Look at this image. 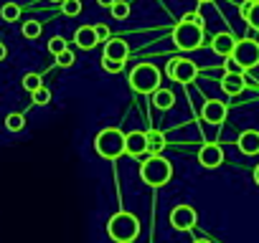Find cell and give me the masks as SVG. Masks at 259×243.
I'll return each mask as SVG.
<instances>
[{
  "label": "cell",
  "instance_id": "cb8c5ba5",
  "mask_svg": "<svg viewBox=\"0 0 259 243\" xmlns=\"http://www.w3.org/2000/svg\"><path fill=\"white\" fill-rule=\"evenodd\" d=\"M41 86H44V79H41L38 74H26V76H23V89H26V91L33 94V91L41 89Z\"/></svg>",
  "mask_w": 259,
  "mask_h": 243
},
{
  "label": "cell",
  "instance_id": "4316f807",
  "mask_svg": "<svg viewBox=\"0 0 259 243\" xmlns=\"http://www.w3.org/2000/svg\"><path fill=\"white\" fill-rule=\"evenodd\" d=\"M31 96H33V104H49V101H51V91H49L46 86L36 89V91H33Z\"/></svg>",
  "mask_w": 259,
  "mask_h": 243
},
{
  "label": "cell",
  "instance_id": "9c48e42d",
  "mask_svg": "<svg viewBox=\"0 0 259 243\" xmlns=\"http://www.w3.org/2000/svg\"><path fill=\"white\" fill-rule=\"evenodd\" d=\"M226 114H229V106L219 99L206 101L203 109H201V116H203V122H208V125H221V122L226 119Z\"/></svg>",
  "mask_w": 259,
  "mask_h": 243
},
{
  "label": "cell",
  "instance_id": "603a6c76",
  "mask_svg": "<svg viewBox=\"0 0 259 243\" xmlns=\"http://www.w3.org/2000/svg\"><path fill=\"white\" fill-rule=\"evenodd\" d=\"M41 33H44V26L38 21H26L23 23V36L26 38H38Z\"/></svg>",
  "mask_w": 259,
  "mask_h": 243
},
{
  "label": "cell",
  "instance_id": "8992f818",
  "mask_svg": "<svg viewBox=\"0 0 259 243\" xmlns=\"http://www.w3.org/2000/svg\"><path fill=\"white\" fill-rule=\"evenodd\" d=\"M229 61L236 66V71H246L259 66V43L251 38H241L234 43V51L229 56Z\"/></svg>",
  "mask_w": 259,
  "mask_h": 243
},
{
  "label": "cell",
  "instance_id": "ac0fdd59",
  "mask_svg": "<svg viewBox=\"0 0 259 243\" xmlns=\"http://www.w3.org/2000/svg\"><path fill=\"white\" fill-rule=\"evenodd\" d=\"M150 101H153L155 109H170V106L176 104V94H173L170 89H155Z\"/></svg>",
  "mask_w": 259,
  "mask_h": 243
},
{
  "label": "cell",
  "instance_id": "7402d4cb",
  "mask_svg": "<svg viewBox=\"0 0 259 243\" xmlns=\"http://www.w3.org/2000/svg\"><path fill=\"white\" fill-rule=\"evenodd\" d=\"M61 13L69 16V18L79 16L81 13V0H61Z\"/></svg>",
  "mask_w": 259,
  "mask_h": 243
},
{
  "label": "cell",
  "instance_id": "30bf717a",
  "mask_svg": "<svg viewBox=\"0 0 259 243\" xmlns=\"http://www.w3.org/2000/svg\"><path fill=\"white\" fill-rule=\"evenodd\" d=\"M145 152H148V137H145V132H130V135H124V155L143 157Z\"/></svg>",
  "mask_w": 259,
  "mask_h": 243
},
{
  "label": "cell",
  "instance_id": "83f0119b",
  "mask_svg": "<svg viewBox=\"0 0 259 243\" xmlns=\"http://www.w3.org/2000/svg\"><path fill=\"white\" fill-rule=\"evenodd\" d=\"M56 64L61 66V69H69V66H74V53L66 48V51H61L59 56H56Z\"/></svg>",
  "mask_w": 259,
  "mask_h": 243
},
{
  "label": "cell",
  "instance_id": "e575fe53",
  "mask_svg": "<svg viewBox=\"0 0 259 243\" xmlns=\"http://www.w3.org/2000/svg\"><path fill=\"white\" fill-rule=\"evenodd\" d=\"M193 243H211V240H206V238H198V240H193Z\"/></svg>",
  "mask_w": 259,
  "mask_h": 243
},
{
  "label": "cell",
  "instance_id": "8fae6325",
  "mask_svg": "<svg viewBox=\"0 0 259 243\" xmlns=\"http://www.w3.org/2000/svg\"><path fill=\"white\" fill-rule=\"evenodd\" d=\"M127 56H130V46H127V41L124 38H107V43H104V56L102 58H109V61H127Z\"/></svg>",
  "mask_w": 259,
  "mask_h": 243
},
{
  "label": "cell",
  "instance_id": "484cf974",
  "mask_svg": "<svg viewBox=\"0 0 259 243\" xmlns=\"http://www.w3.org/2000/svg\"><path fill=\"white\" fill-rule=\"evenodd\" d=\"M49 51H51L54 56H59L61 51H66V41H64L61 36H54V38L49 41Z\"/></svg>",
  "mask_w": 259,
  "mask_h": 243
},
{
  "label": "cell",
  "instance_id": "7c38bea8",
  "mask_svg": "<svg viewBox=\"0 0 259 243\" xmlns=\"http://www.w3.org/2000/svg\"><path fill=\"white\" fill-rule=\"evenodd\" d=\"M198 162H201L203 167L213 170V167H219V165L224 162V150H221L216 142H208V145H203V147L198 150Z\"/></svg>",
  "mask_w": 259,
  "mask_h": 243
},
{
  "label": "cell",
  "instance_id": "8d00e7d4",
  "mask_svg": "<svg viewBox=\"0 0 259 243\" xmlns=\"http://www.w3.org/2000/svg\"><path fill=\"white\" fill-rule=\"evenodd\" d=\"M51 3H61V0H51Z\"/></svg>",
  "mask_w": 259,
  "mask_h": 243
},
{
  "label": "cell",
  "instance_id": "1f68e13d",
  "mask_svg": "<svg viewBox=\"0 0 259 243\" xmlns=\"http://www.w3.org/2000/svg\"><path fill=\"white\" fill-rule=\"evenodd\" d=\"M97 6H102V8H112V6H114V0H97Z\"/></svg>",
  "mask_w": 259,
  "mask_h": 243
},
{
  "label": "cell",
  "instance_id": "f546056e",
  "mask_svg": "<svg viewBox=\"0 0 259 243\" xmlns=\"http://www.w3.org/2000/svg\"><path fill=\"white\" fill-rule=\"evenodd\" d=\"M94 36H97V41H107L109 38V28L104 23H99V26H94Z\"/></svg>",
  "mask_w": 259,
  "mask_h": 243
},
{
  "label": "cell",
  "instance_id": "ba28073f",
  "mask_svg": "<svg viewBox=\"0 0 259 243\" xmlns=\"http://www.w3.org/2000/svg\"><path fill=\"white\" fill-rule=\"evenodd\" d=\"M196 220L198 218H196V210L191 205H176L170 210V225L176 230H191L196 225Z\"/></svg>",
  "mask_w": 259,
  "mask_h": 243
},
{
  "label": "cell",
  "instance_id": "4fadbf2b",
  "mask_svg": "<svg viewBox=\"0 0 259 243\" xmlns=\"http://www.w3.org/2000/svg\"><path fill=\"white\" fill-rule=\"evenodd\" d=\"M221 89H224V94H229V96H239V94L246 89L244 74H241V71H226L224 79H221Z\"/></svg>",
  "mask_w": 259,
  "mask_h": 243
},
{
  "label": "cell",
  "instance_id": "f1b7e54d",
  "mask_svg": "<svg viewBox=\"0 0 259 243\" xmlns=\"http://www.w3.org/2000/svg\"><path fill=\"white\" fill-rule=\"evenodd\" d=\"M102 69H104L107 74H119V71L124 69V64H122V61H109V58H102Z\"/></svg>",
  "mask_w": 259,
  "mask_h": 243
},
{
  "label": "cell",
  "instance_id": "9a60e30c",
  "mask_svg": "<svg viewBox=\"0 0 259 243\" xmlns=\"http://www.w3.org/2000/svg\"><path fill=\"white\" fill-rule=\"evenodd\" d=\"M234 43H236V38H234L231 33H216V36H213V41H211V48H213V53H219V56L229 58V56H231V51H234Z\"/></svg>",
  "mask_w": 259,
  "mask_h": 243
},
{
  "label": "cell",
  "instance_id": "3957f363",
  "mask_svg": "<svg viewBox=\"0 0 259 243\" xmlns=\"http://www.w3.org/2000/svg\"><path fill=\"white\" fill-rule=\"evenodd\" d=\"M94 150L99 157L104 160H117L124 155V132L114 130V127H107L102 130L97 137H94Z\"/></svg>",
  "mask_w": 259,
  "mask_h": 243
},
{
  "label": "cell",
  "instance_id": "4dcf8cb0",
  "mask_svg": "<svg viewBox=\"0 0 259 243\" xmlns=\"http://www.w3.org/2000/svg\"><path fill=\"white\" fill-rule=\"evenodd\" d=\"M183 21H188V23H203V18H201L198 13H186Z\"/></svg>",
  "mask_w": 259,
  "mask_h": 243
},
{
  "label": "cell",
  "instance_id": "6da1fadb",
  "mask_svg": "<svg viewBox=\"0 0 259 243\" xmlns=\"http://www.w3.org/2000/svg\"><path fill=\"white\" fill-rule=\"evenodd\" d=\"M107 233L112 240L117 243H133L138 235H140V220L133 215V213H127V210H119L109 218L107 223Z\"/></svg>",
  "mask_w": 259,
  "mask_h": 243
},
{
  "label": "cell",
  "instance_id": "52a82bcc",
  "mask_svg": "<svg viewBox=\"0 0 259 243\" xmlns=\"http://www.w3.org/2000/svg\"><path fill=\"white\" fill-rule=\"evenodd\" d=\"M168 76L178 84H191L198 76V66L191 58H170L168 64Z\"/></svg>",
  "mask_w": 259,
  "mask_h": 243
},
{
  "label": "cell",
  "instance_id": "836d02e7",
  "mask_svg": "<svg viewBox=\"0 0 259 243\" xmlns=\"http://www.w3.org/2000/svg\"><path fill=\"white\" fill-rule=\"evenodd\" d=\"M254 183H256V185H259V165H256V167H254Z\"/></svg>",
  "mask_w": 259,
  "mask_h": 243
},
{
  "label": "cell",
  "instance_id": "d6a6232c",
  "mask_svg": "<svg viewBox=\"0 0 259 243\" xmlns=\"http://www.w3.org/2000/svg\"><path fill=\"white\" fill-rule=\"evenodd\" d=\"M6 56H8V48H6V46H3V43H0V61H3V58H6Z\"/></svg>",
  "mask_w": 259,
  "mask_h": 243
},
{
  "label": "cell",
  "instance_id": "5b68a950",
  "mask_svg": "<svg viewBox=\"0 0 259 243\" xmlns=\"http://www.w3.org/2000/svg\"><path fill=\"white\" fill-rule=\"evenodd\" d=\"M130 86L140 94H153L155 89H160V71L153 64H138L130 74Z\"/></svg>",
  "mask_w": 259,
  "mask_h": 243
},
{
  "label": "cell",
  "instance_id": "5bb4252c",
  "mask_svg": "<svg viewBox=\"0 0 259 243\" xmlns=\"http://www.w3.org/2000/svg\"><path fill=\"white\" fill-rule=\"evenodd\" d=\"M236 147L244 152V155H259V132L256 130H244L236 140Z\"/></svg>",
  "mask_w": 259,
  "mask_h": 243
},
{
  "label": "cell",
  "instance_id": "e0dca14e",
  "mask_svg": "<svg viewBox=\"0 0 259 243\" xmlns=\"http://www.w3.org/2000/svg\"><path fill=\"white\" fill-rule=\"evenodd\" d=\"M74 43H76L79 48H84V51L94 48V46H97L94 26H81V28H76V33H74Z\"/></svg>",
  "mask_w": 259,
  "mask_h": 243
},
{
  "label": "cell",
  "instance_id": "2e32d148",
  "mask_svg": "<svg viewBox=\"0 0 259 243\" xmlns=\"http://www.w3.org/2000/svg\"><path fill=\"white\" fill-rule=\"evenodd\" d=\"M239 13H241V18H244L254 31H259V0H244L241 8H239Z\"/></svg>",
  "mask_w": 259,
  "mask_h": 243
},
{
  "label": "cell",
  "instance_id": "44dd1931",
  "mask_svg": "<svg viewBox=\"0 0 259 243\" xmlns=\"http://www.w3.org/2000/svg\"><path fill=\"white\" fill-rule=\"evenodd\" d=\"M6 127H8L11 132H21V130L26 127V119H23V114H18V111L8 114V116H6Z\"/></svg>",
  "mask_w": 259,
  "mask_h": 243
},
{
  "label": "cell",
  "instance_id": "7a4b0ae2",
  "mask_svg": "<svg viewBox=\"0 0 259 243\" xmlns=\"http://www.w3.org/2000/svg\"><path fill=\"white\" fill-rule=\"evenodd\" d=\"M140 177L145 185L150 188H163L168 185V180L173 177V167L163 155H150L143 165H140Z\"/></svg>",
  "mask_w": 259,
  "mask_h": 243
},
{
  "label": "cell",
  "instance_id": "d6986e66",
  "mask_svg": "<svg viewBox=\"0 0 259 243\" xmlns=\"http://www.w3.org/2000/svg\"><path fill=\"white\" fill-rule=\"evenodd\" d=\"M145 137H148V152H153V155H160L163 150H165V135L163 132H158V130H150V132H145Z\"/></svg>",
  "mask_w": 259,
  "mask_h": 243
},
{
  "label": "cell",
  "instance_id": "d4e9b609",
  "mask_svg": "<svg viewBox=\"0 0 259 243\" xmlns=\"http://www.w3.org/2000/svg\"><path fill=\"white\" fill-rule=\"evenodd\" d=\"M109 11H112V18H117V21H124L130 16V6L124 3V0H114V6Z\"/></svg>",
  "mask_w": 259,
  "mask_h": 243
},
{
  "label": "cell",
  "instance_id": "277c9868",
  "mask_svg": "<svg viewBox=\"0 0 259 243\" xmlns=\"http://www.w3.org/2000/svg\"><path fill=\"white\" fill-rule=\"evenodd\" d=\"M173 43L181 51H196L203 43V23H188L181 18V23L173 28Z\"/></svg>",
  "mask_w": 259,
  "mask_h": 243
},
{
  "label": "cell",
  "instance_id": "d590c367",
  "mask_svg": "<svg viewBox=\"0 0 259 243\" xmlns=\"http://www.w3.org/2000/svg\"><path fill=\"white\" fill-rule=\"evenodd\" d=\"M198 3H213V0H198Z\"/></svg>",
  "mask_w": 259,
  "mask_h": 243
},
{
  "label": "cell",
  "instance_id": "ffe728a7",
  "mask_svg": "<svg viewBox=\"0 0 259 243\" xmlns=\"http://www.w3.org/2000/svg\"><path fill=\"white\" fill-rule=\"evenodd\" d=\"M0 18L8 21V23H16L21 18V6L18 3H6L3 8H0Z\"/></svg>",
  "mask_w": 259,
  "mask_h": 243
}]
</instances>
